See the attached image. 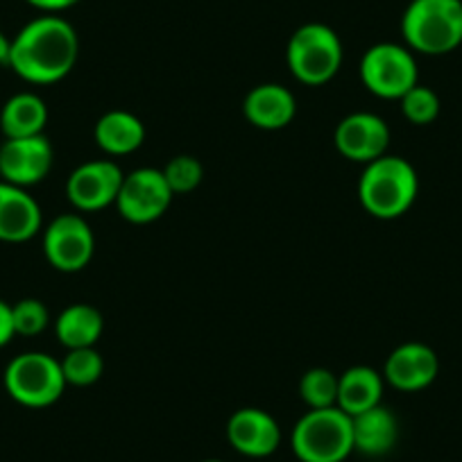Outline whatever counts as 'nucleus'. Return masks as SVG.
Masks as SVG:
<instances>
[{
  "label": "nucleus",
  "instance_id": "nucleus-23",
  "mask_svg": "<svg viewBox=\"0 0 462 462\" xmlns=\"http://www.w3.org/2000/svg\"><path fill=\"white\" fill-rule=\"evenodd\" d=\"M300 397L309 411L337 406V376L327 367H313L301 376Z\"/></svg>",
  "mask_w": 462,
  "mask_h": 462
},
{
  "label": "nucleus",
  "instance_id": "nucleus-9",
  "mask_svg": "<svg viewBox=\"0 0 462 462\" xmlns=\"http://www.w3.org/2000/svg\"><path fill=\"white\" fill-rule=\"evenodd\" d=\"M175 193L168 186L166 177L157 168H139L123 180L116 207L125 220L134 225H148L159 220L171 207Z\"/></svg>",
  "mask_w": 462,
  "mask_h": 462
},
{
  "label": "nucleus",
  "instance_id": "nucleus-16",
  "mask_svg": "<svg viewBox=\"0 0 462 462\" xmlns=\"http://www.w3.org/2000/svg\"><path fill=\"white\" fill-rule=\"evenodd\" d=\"M295 111V96L286 87L274 82L254 87L243 102V114H245L247 123L265 132L283 130L291 125Z\"/></svg>",
  "mask_w": 462,
  "mask_h": 462
},
{
  "label": "nucleus",
  "instance_id": "nucleus-4",
  "mask_svg": "<svg viewBox=\"0 0 462 462\" xmlns=\"http://www.w3.org/2000/svg\"><path fill=\"white\" fill-rule=\"evenodd\" d=\"M291 447L301 462H345L354 453L352 417L337 406L309 411L292 429Z\"/></svg>",
  "mask_w": 462,
  "mask_h": 462
},
{
  "label": "nucleus",
  "instance_id": "nucleus-1",
  "mask_svg": "<svg viewBox=\"0 0 462 462\" xmlns=\"http://www.w3.org/2000/svg\"><path fill=\"white\" fill-rule=\"evenodd\" d=\"M79 39L73 25L55 14L30 21L12 39L10 69L30 84H55L73 70Z\"/></svg>",
  "mask_w": 462,
  "mask_h": 462
},
{
  "label": "nucleus",
  "instance_id": "nucleus-29",
  "mask_svg": "<svg viewBox=\"0 0 462 462\" xmlns=\"http://www.w3.org/2000/svg\"><path fill=\"white\" fill-rule=\"evenodd\" d=\"M10 51H12V39H7L5 32L0 30V66L10 64Z\"/></svg>",
  "mask_w": 462,
  "mask_h": 462
},
{
  "label": "nucleus",
  "instance_id": "nucleus-19",
  "mask_svg": "<svg viewBox=\"0 0 462 462\" xmlns=\"http://www.w3.org/2000/svg\"><path fill=\"white\" fill-rule=\"evenodd\" d=\"M93 136H96V143L102 152L111 154V157H125V154L136 152L143 145L145 125L141 123L139 116L114 109L100 116Z\"/></svg>",
  "mask_w": 462,
  "mask_h": 462
},
{
  "label": "nucleus",
  "instance_id": "nucleus-13",
  "mask_svg": "<svg viewBox=\"0 0 462 462\" xmlns=\"http://www.w3.org/2000/svg\"><path fill=\"white\" fill-rule=\"evenodd\" d=\"M439 372L438 354L424 342H403L388 356L383 379L402 393H420L429 388Z\"/></svg>",
  "mask_w": 462,
  "mask_h": 462
},
{
  "label": "nucleus",
  "instance_id": "nucleus-27",
  "mask_svg": "<svg viewBox=\"0 0 462 462\" xmlns=\"http://www.w3.org/2000/svg\"><path fill=\"white\" fill-rule=\"evenodd\" d=\"M14 322H12V306L0 300V346L10 345L14 337Z\"/></svg>",
  "mask_w": 462,
  "mask_h": 462
},
{
  "label": "nucleus",
  "instance_id": "nucleus-7",
  "mask_svg": "<svg viewBox=\"0 0 462 462\" xmlns=\"http://www.w3.org/2000/svg\"><path fill=\"white\" fill-rule=\"evenodd\" d=\"M361 79L370 93L383 100H402L415 84H420L415 55L408 46L376 43L367 48L361 60Z\"/></svg>",
  "mask_w": 462,
  "mask_h": 462
},
{
  "label": "nucleus",
  "instance_id": "nucleus-30",
  "mask_svg": "<svg viewBox=\"0 0 462 462\" xmlns=\"http://www.w3.org/2000/svg\"><path fill=\"white\" fill-rule=\"evenodd\" d=\"M202 462H225V460H202Z\"/></svg>",
  "mask_w": 462,
  "mask_h": 462
},
{
  "label": "nucleus",
  "instance_id": "nucleus-6",
  "mask_svg": "<svg viewBox=\"0 0 462 462\" xmlns=\"http://www.w3.org/2000/svg\"><path fill=\"white\" fill-rule=\"evenodd\" d=\"M7 394L25 408H48L64 394L61 363L43 352H25L12 358L3 374Z\"/></svg>",
  "mask_w": 462,
  "mask_h": 462
},
{
  "label": "nucleus",
  "instance_id": "nucleus-18",
  "mask_svg": "<svg viewBox=\"0 0 462 462\" xmlns=\"http://www.w3.org/2000/svg\"><path fill=\"white\" fill-rule=\"evenodd\" d=\"M383 374L367 365L349 367L337 376V408L349 417L379 406L383 399Z\"/></svg>",
  "mask_w": 462,
  "mask_h": 462
},
{
  "label": "nucleus",
  "instance_id": "nucleus-2",
  "mask_svg": "<svg viewBox=\"0 0 462 462\" xmlns=\"http://www.w3.org/2000/svg\"><path fill=\"white\" fill-rule=\"evenodd\" d=\"M420 177L411 162L394 154H383L367 163L358 180V199L370 216L379 220L402 217L415 204Z\"/></svg>",
  "mask_w": 462,
  "mask_h": 462
},
{
  "label": "nucleus",
  "instance_id": "nucleus-22",
  "mask_svg": "<svg viewBox=\"0 0 462 462\" xmlns=\"http://www.w3.org/2000/svg\"><path fill=\"white\" fill-rule=\"evenodd\" d=\"M61 363V372H64L66 385H78V388H87L93 385L105 372V361H102L100 352L96 346H82V349H69Z\"/></svg>",
  "mask_w": 462,
  "mask_h": 462
},
{
  "label": "nucleus",
  "instance_id": "nucleus-17",
  "mask_svg": "<svg viewBox=\"0 0 462 462\" xmlns=\"http://www.w3.org/2000/svg\"><path fill=\"white\" fill-rule=\"evenodd\" d=\"M354 451L363 456L379 457L394 448L399 439V421L383 403L352 417Z\"/></svg>",
  "mask_w": 462,
  "mask_h": 462
},
{
  "label": "nucleus",
  "instance_id": "nucleus-8",
  "mask_svg": "<svg viewBox=\"0 0 462 462\" xmlns=\"http://www.w3.org/2000/svg\"><path fill=\"white\" fill-rule=\"evenodd\" d=\"M96 252V236L87 217L79 213L57 216L43 229V254L60 273H79L87 268Z\"/></svg>",
  "mask_w": 462,
  "mask_h": 462
},
{
  "label": "nucleus",
  "instance_id": "nucleus-14",
  "mask_svg": "<svg viewBox=\"0 0 462 462\" xmlns=\"http://www.w3.org/2000/svg\"><path fill=\"white\" fill-rule=\"evenodd\" d=\"M226 439L247 457H268L282 444V429L270 412L241 408L226 421Z\"/></svg>",
  "mask_w": 462,
  "mask_h": 462
},
{
  "label": "nucleus",
  "instance_id": "nucleus-3",
  "mask_svg": "<svg viewBox=\"0 0 462 462\" xmlns=\"http://www.w3.org/2000/svg\"><path fill=\"white\" fill-rule=\"evenodd\" d=\"M406 46L421 55H448L462 43V0H412L402 19Z\"/></svg>",
  "mask_w": 462,
  "mask_h": 462
},
{
  "label": "nucleus",
  "instance_id": "nucleus-21",
  "mask_svg": "<svg viewBox=\"0 0 462 462\" xmlns=\"http://www.w3.org/2000/svg\"><path fill=\"white\" fill-rule=\"evenodd\" d=\"M102 331H105V318L91 304H70L69 309L61 310L55 322L57 340L66 349L96 346Z\"/></svg>",
  "mask_w": 462,
  "mask_h": 462
},
{
  "label": "nucleus",
  "instance_id": "nucleus-25",
  "mask_svg": "<svg viewBox=\"0 0 462 462\" xmlns=\"http://www.w3.org/2000/svg\"><path fill=\"white\" fill-rule=\"evenodd\" d=\"M162 172L175 195H184V193H190V190H195L199 184H202V177H204L202 163H199V159L190 157V154L172 157Z\"/></svg>",
  "mask_w": 462,
  "mask_h": 462
},
{
  "label": "nucleus",
  "instance_id": "nucleus-15",
  "mask_svg": "<svg viewBox=\"0 0 462 462\" xmlns=\"http://www.w3.org/2000/svg\"><path fill=\"white\" fill-rule=\"evenodd\" d=\"M42 207L28 190L0 181V241H30L42 231Z\"/></svg>",
  "mask_w": 462,
  "mask_h": 462
},
{
  "label": "nucleus",
  "instance_id": "nucleus-20",
  "mask_svg": "<svg viewBox=\"0 0 462 462\" xmlns=\"http://www.w3.org/2000/svg\"><path fill=\"white\" fill-rule=\"evenodd\" d=\"M48 123V106L37 93H16L0 111V130L5 139L42 136Z\"/></svg>",
  "mask_w": 462,
  "mask_h": 462
},
{
  "label": "nucleus",
  "instance_id": "nucleus-10",
  "mask_svg": "<svg viewBox=\"0 0 462 462\" xmlns=\"http://www.w3.org/2000/svg\"><path fill=\"white\" fill-rule=\"evenodd\" d=\"M336 150L349 162L372 163L388 154L390 127L381 116L370 111H356L345 116L333 132Z\"/></svg>",
  "mask_w": 462,
  "mask_h": 462
},
{
  "label": "nucleus",
  "instance_id": "nucleus-26",
  "mask_svg": "<svg viewBox=\"0 0 462 462\" xmlns=\"http://www.w3.org/2000/svg\"><path fill=\"white\" fill-rule=\"evenodd\" d=\"M12 322H14L16 336L32 337L46 331L48 324H51V313L42 300L28 297V300H21L12 306Z\"/></svg>",
  "mask_w": 462,
  "mask_h": 462
},
{
  "label": "nucleus",
  "instance_id": "nucleus-24",
  "mask_svg": "<svg viewBox=\"0 0 462 462\" xmlns=\"http://www.w3.org/2000/svg\"><path fill=\"white\" fill-rule=\"evenodd\" d=\"M402 111L412 125H430L439 116V97L433 88L415 84L402 97Z\"/></svg>",
  "mask_w": 462,
  "mask_h": 462
},
{
  "label": "nucleus",
  "instance_id": "nucleus-12",
  "mask_svg": "<svg viewBox=\"0 0 462 462\" xmlns=\"http://www.w3.org/2000/svg\"><path fill=\"white\" fill-rule=\"evenodd\" d=\"M55 162V152L46 136H28V139H5L0 145V177L7 184L28 186L39 184L48 177Z\"/></svg>",
  "mask_w": 462,
  "mask_h": 462
},
{
  "label": "nucleus",
  "instance_id": "nucleus-11",
  "mask_svg": "<svg viewBox=\"0 0 462 462\" xmlns=\"http://www.w3.org/2000/svg\"><path fill=\"white\" fill-rule=\"evenodd\" d=\"M123 180L125 175L118 163L109 162V159L87 162L70 172L66 195L78 211H100L109 204H116Z\"/></svg>",
  "mask_w": 462,
  "mask_h": 462
},
{
  "label": "nucleus",
  "instance_id": "nucleus-5",
  "mask_svg": "<svg viewBox=\"0 0 462 462\" xmlns=\"http://www.w3.org/2000/svg\"><path fill=\"white\" fill-rule=\"evenodd\" d=\"M342 42L328 25L306 23L292 32L286 48V61L295 79L306 87L331 82L342 66Z\"/></svg>",
  "mask_w": 462,
  "mask_h": 462
},
{
  "label": "nucleus",
  "instance_id": "nucleus-28",
  "mask_svg": "<svg viewBox=\"0 0 462 462\" xmlns=\"http://www.w3.org/2000/svg\"><path fill=\"white\" fill-rule=\"evenodd\" d=\"M30 5L37 7V10L43 12H61V10H69V7L78 5L79 0H28Z\"/></svg>",
  "mask_w": 462,
  "mask_h": 462
}]
</instances>
